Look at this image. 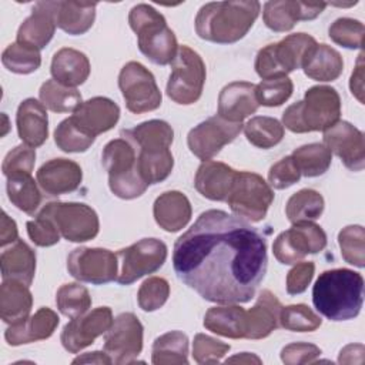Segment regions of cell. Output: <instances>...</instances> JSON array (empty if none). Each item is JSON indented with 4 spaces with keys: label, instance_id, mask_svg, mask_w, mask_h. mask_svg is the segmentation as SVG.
Listing matches in <instances>:
<instances>
[{
    "label": "cell",
    "instance_id": "6da1fadb",
    "mask_svg": "<svg viewBox=\"0 0 365 365\" xmlns=\"http://www.w3.org/2000/svg\"><path fill=\"white\" fill-rule=\"evenodd\" d=\"M173 267L205 301L245 304L267 274V241L240 217L207 210L175 241Z\"/></svg>",
    "mask_w": 365,
    "mask_h": 365
},
{
    "label": "cell",
    "instance_id": "7a4b0ae2",
    "mask_svg": "<svg viewBox=\"0 0 365 365\" xmlns=\"http://www.w3.org/2000/svg\"><path fill=\"white\" fill-rule=\"evenodd\" d=\"M312 302L329 321L354 319L364 302L362 275L348 268L324 271L314 284Z\"/></svg>",
    "mask_w": 365,
    "mask_h": 365
},
{
    "label": "cell",
    "instance_id": "3957f363",
    "mask_svg": "<svg viewBox=\"0 0 365 365\" xmlns=\"http://www.w3.org/2000/svg\"><path fill=\"white\" fill-rule=\"evenodd\" d=\"M259 11L261 3L257 0L211 1L198 10L195 33L217 44L237 43L251 30Z\"/></svg>",
    "mask_w": 365,
    "mask_h": 365
},
{
    "label": "cell",
    "instance_id": "277c9868",
    "mask_svg": "<svg viewBox=\"0 0 365 365\" xmlns=\"http://www.w3.org/2000/svg\"><path fill=\"white\" fill-rule=\"evenodd\" d=\"M341 117V98L329 86L309 87L304 100L291 104L282 114V124L292 133L325 131Z\"/></svg>",
    "mask_w": 365,
    "mask_h": 365
},
{
    "label": "cell",
    "instance_id": "5b68a950",
    "mask_svg": "<svg viewBox=\"0 0 365 365\" xmlns=\"http://www.w3.org/2000/svg\"><path fill=\"white\" fill-rule=\"evenodd\" d=\"M128 24L137 34L140 51L154 64H171L178 44L174 31L167 26L164 16L153 6L140 3L130 10Z\"/></svg>",
    "mask_w": 365,
    "mask_h": 365
},
{
    "label": "cell",
    "instance_id": "8992f818",
    "mask_svg": "<svg viewBox=\"0 0 365 365\" xmlns=\"http://www.w3.org/2000/svg\"><path fill=\"white\" fill-rule=\"evenodd\" d=\"M101 163L108 174V187L115 197L134 200L148 188L137 168V151L128 140L108 141L103 148Z\"/></svg>",
    "mask_w": 365,
    "mask_h": 365
},
{
    "label": "cell",
    "instance_id": "52a82bcc",
    "mask_svg": "<svg viewBox=\"0 0 365 365\" xmlns=\"http://www.w3.org/2000/svg\"><path fill=\"white\" fill-rule=\"evenodd\" d=\"M205 64L201 56L188 46H180L171 63L167 96L177 104L190 106L200 100L205 83Z\"/></svg>",
    "mask_w": 365,
    "mask_h": 365
},
{
    "label": "cell",
    "instance_id": "ba28073f",
    "mask_svg": "<svg viewBox=\"0 0 365 365\" xmlns=\"http://www.w3.org/2000/svg\"><path fill=\"white\" fill-rule=\"evenodd\" d=\"M274 201V191L265 180L250 171H238L227 202L240 218L259 222Z\"/></svg>",
    "mask_w": 365,
    "mask_h": 365
},
{
    "label": "cell",
    "instance_id": "9c48e42d",
    "mask_svg": "<svg viewBox=\"0 0 365 365\" xmlns=\"http://www.w3.org/2000/svg\"><path fill=\"white\" fill-rule=\"evenodd\" d=\"M57 227L60 235L70 242H86L97 237L100 221L97 212L84 202L53 201L40 210Z\"/></svg>",
    "mask_w": 365,
    "mask_h": 365
},
{
    "label": "cell",
    "instance_id": "30bf717a",
    "mask_svg": "<svg viewBox=\"0 0 365 365\" xmlns=\"http://www.w3.org/2000/svg\"><path fill=\"white\" fill-rule=\"evenodd\" d=\"M125 107L134 114L154 111L161 106L163 96L153 73L138 61H128L118 74Z\"/></svg>",
    "mask_w": 365,
    "mask_h": 365
},
{
    "label": "cell",
    "instance_id": "8fae6325",
    "mask_svg": "<svg viewBox=\"0 0 365 365\" xmlns=\"http://www.w3.org/2000/svg\"><path fill=\"white\" fill-rule=\"evenodd\" d=\"M120 272L117 282L130 285L144 275L158 271L167 259V245L158 238H143L117 252Z\"/></svg>",
    "mask_w": 365,
    "mask_h": 365
},
{
    "label": "cell",
    "instance_id": "7c38bea8",
    "mask_svg": "<svg viewBox=\"0 0 365 365\" xmlns=\"http://www.w3.org/2000/svg\"><path fill=\"white\" fill-rule=\"evenodd\" d=\"M327 247L325 231L312 221L295 222L292 227L281 232L274 244V257L285 265L297 264L308 254L321 252Z\"/></svg>",
    "mask_w": 365,
    "mask_h": 365
},
{
    "label": "cell",
    "instance_id": "4fadbf2b",
    "mask_svg": "<svg viewBox=\"0 0 365 365\" xmlns=\"http://www.w3.org/2000/svg\"><path fill=\"white\" fill-rule=\"evenodd\" d=\"M143 324L133 312L117 315L104 334V351L111 364H131L143 351Z\"/></svg>",
    "mask_w": 365,
    "mask_h": 365
},
{
    "label": "cell",
    "instance_id": "5bb4252c",
    "mask_svg": "<svg viewBox=\"0 0 365 365\" xmlns=\"http://www.w3.org/2000/svg\"><path fill=\"white\" fill-rule=\"evenodd\" d=\"M67 269L71 277L81 282L108 284L118 277L117 255L106 248L78 247L68 254Z\"/></svg>",
    "mask_w": 365,
    "mask_h": 365
},
{
    "label": "cell",
    "instance_id": "9a60e30c",
    "mask_svg": "<svg viewBox=\"0 0 365 365\" xmlns=\"http://www.w3.org/2000/svg\"><path fill=\"white\" fill-rule=\"evenodd\" d=\"M242 130V123H231L212 115L190 130L187 144L190 151L202 161L215 157L224 145L232 143Z\"/></svg>",
    "mask_w": 365,
    "mask_h": 365
},
{
    "label": "cell",
    "instance_id": "2e32d148",
    "mask_svg": "<svg viewBox=\"0 0 365 365\" xmlns=\"http://www.w3.org/2000/svg\"><path fill=\"white\" fill-rule=\"evenodd\" d=\"M114 318L111 308L98 307L88 314L71 318L64 325L60 341L70 354H77L94 342V339L108 331Z\"/></svg>",
    "mask_w": 365,
    "mask_h": 365
},
{
    "label": "cell",
    "instance_id": "e0dca14e",
    "mask_svg": "<svg viewBox=\"0 0 365 365\" xmlns=\"http://www.w3.org/2000/svg\"><path fill=\"white\" fill-rule=\"evenodd\" d=\"M324 145L334 153L351 171H362L365 167L364 133L349 121H336L324 131Z\"/></svg>",
    "mask_w": 365,
    "mask_h": 365
},
{
    "label": "cell",
    "instance_id": "ac0fdd59",
    "mask_svg": "<svg viewBox=\"0 0 365 365\" xmlns=\"http://www.w3.org/2000/svg\"><path fill=\"white\" fill-rule=\"evenodd\" d=\"M327 3H308L295 0H274L264 4L262 20L265 26L277 33L289 31L299 20H314Z\"/></svg>",
    "mask_w": 365,
    "mask_h": 365
},
{
    "label": "cell",
    "instance_id": "d6986e66",
    "mask_svg": "<svg viewBox=\"0 0 365 365\" xmlns=\"http://www.w3.org/2000/svg\"><path fill=\"white\" fill-rule=\"evenodd\" d=\"M73 123L87 133L88 135L97 137L111 130L120 118V107L107 97H93L83 101L70 117Z\"/></svg>",
    "mask_w": 365,
    "mask_h": 365
},
{
    "label": "cell",
    "instance_id": "ffe728a7",
    "mask_svg": "<svg viewBox=\"0 0 365 365\" xmlns=\"http://www.w3.org/2000/svg\"><path fill=\"white\" fill-rule=\"evenodd\" d=\"M40 188L51 197L76 191L83 180L81 167L67 158H53L46 161L36 174Z\"/></svg>",
    "mask_w": 365,
    "mask_h": 365
},
{
    "label": "cell",
    "instance_id": "44dd1931",
    "mask_svg": "<svg viewBox=\"0 0 365 365\" xmlns=\"http://www.w3.org/2000/svg\"><path fill=\"white\" fill-rule=\"evenodd\" d=\"M259 104L255 94V84L248 81H232L218 96V115L231 123H242L254 114Z\"/></svg>",
    "mask_w": 365,
    "mask_h": 365
},
{
    "label": "cell",
    "instance_id": "7402d4cb",
    "mask_svg": "<svg viewBox=\"0 0 365 365\" xmlns=\"http://www.w3.org/2000/svg\"><path fill=\"white\" fill-rule=\"evenodd\" d=\"M56 4L57 1H37L31 14L19 27L17 41L38 50L44 48L51 41L57 27Z\"/></svg>",
    "mask_w": 365,
    "mask_h": 365
},
{
    "label": "cell",
    "instance_id": "603a6c76",
    "mask_svg": "<svg viewBox=\"0 0 365 365\" xmlns=\"http://www.w3.org/2000/svg\"><path fill=\"white\" fill-rule=\"evenodd\" d=\"M58 322L60 318L53 309L41 307L31 317H27L20 322L11 324L6 329L4 338L11 346L43 341L54 334Z\"/></svg>",
    "mask_w": 365,
    "mask_h": 365
},
{
    "label": "cell",
    "instance_id": "cb8c5ba5",
    "mask_svg": "<svg viewBox=\"0 0 365 365\" xmlns=\"http://www.w3.org/2000/svg\"><path fill=\"white\" fill-rule=\"evenodd\" d=\"M237 173L238 171L221 161H202L195 173V190L211 201H227Z\"/></svg>",
    "mask_w": 365,
    "mask_h": 365
},
{
    "label": "cell",
    "instance_id": "d4e9b609",
    "mask_svg": "<svg viewBox=\"0 0 365 365\" xmlns=\"http://www.w3.org/2000/svg\"><path fill=\"white\" fill-rule=\"evenodd\" d=\"M17 133L23 144L40 147L48 137V117L43 103L36 98H26L20 103L16 114Z\"/></svg>",
    "mask_w": 365,
    "mask_h": 365
},
{
    "label": "cell",
    "instance_id": "484cf974",
    "mask_svg": "<svg viewBox=\"0 0 365 365\" xmlns=\"http://www.w3.org/2000/svg\"><path fill=\"white\" fill-rule=\"evenodd\" d=\"M281 308L279 299L269 289H262L254 307L247 311L245 339H262L271 335L279 327Z\"/></svg>",
    "mask_w": 365,
    "mask_h": 365
},
{
    "label": "cell",
    "instance_id": "4316f807",
    "mask_svg": "<svg viewBox=\"0 0 365 365\" xmlns=\"http://www.w3.org/2000/svg\"><path fill=\"white\" fill-rule=\"evenodd\" d=\"M192 208L190 200L181 191H165L160 194L153 205L155 222L168 232L182 230L191 220Z\"/></svg>",
    "mask_w": 365,
    "mask_h": 365
},
{
    "label": "cell",
    "instance_id": "83f0119b",
    "mask_svg": "<svg viewBox=\"0 0 365 365\" xmlns=\"http://www.w3.org/2000/svg\"><path fill=\"white\" fill-rule=\"evenodd\" d=\"M90 70L88 57L71 47H63L56 51L50 66L53 80L71 88L83 84L88 78Z\"/></svg>",
    "mask_w": 365,
    "mask_h": 365
},
{
    "label": "cell",
    "instance_id": "f1b7e54d",
    "mask_svg": "<svg viewBox=\"0 0 365 365\" xmlns=\"http://www.w3.org/2000/svg\"><path fill=\"white\" fill-rule=\"evenodd\" d=\"M204 327L217 335L231 339L245 338L247 311L235 304L212 307L205 312Z\"/></svg>",
    "mask_w": 365,
    "mask_h": 365
},
{
    "label": "cell",
    "instance_id": "f546056e",
    "mask_svg": "<svg viewBox=\"0 0 365 365\" xmlns=\"http://www.w3.org/2000/svg\"><path fill=\"white\" fill-rule=\"evenodd\" d=\"M301 68L311 80L334 81L342 74L344 60L331 46L317 43L307 53Z\"/></svg>",
    "mask_w": 365,
    "mask_h": 365
},
{
    "label": "cell",
    "instance_id": "4dcf8cb0",
    "mask_svg": "<svg viewBox=\"0 0 365 365\" xmlns=\"http://www.w3.org/2000/svg\"><path fill=\"white\" fill-rule=\"evenodd\" d=\"M0 264L3 279H16L31 285L36 274V254L23 240L19 238L1 252Z\"/></svg>",
    "mask_w": 365,
    "mask_h": 365
},
{
    "label": "cell",
    "instance_id": "1f68e13d",
    "mask_svg": "<svg viewBox=\"0 0 365 365\" xmlns=\"http://www.w3.org/2000/svg\"><path fill=\"white\" fill-rule=\"evenodd\" d=\"M33 307L29 285L16 279H3L0 287V317L11 325L26 319Z\"/></svg>",
    "mask_w": 365,
    "mask_h": 365
},
{
    "label": "cell",
    "instance_id": "d6a6232c",
    "mask_svg": "<svg viewBox=\"0 0 365 365\" xmlns=\"http://www.w3.org/2000/svg\"><path fill=\"white\" fill-rule=\"evenodd\" d=\"M135 150H165L174 140L173 127L163 120H148L130 130L121 131Z\"/></svg>",
    "mask_w": 365,
    "mask_h": 365
},
{
    "label": "cell",
    "instance_id": "836d02e7",
    "mask_svg": "<svg viewBox=\"0 0 365 365\" xmlns=\"http://www.w3.org/2000/svg\"><path fill=\"white\" fill-rule=\"evenodd\" d=\"M97 3L90 1H57L56 24L71 36L87 33L96 19Z\"/></svg>",
    "mask_w": 365,
    "mask_h": 365
},
{
    "label": "cell",
    "instance_id": "e575fe53",
    "mask_svg": "<svg viewBox=\"0 0 365 365\" xmlns=\"http://www.w3.org/2000/svg\"><path fill=\"white\" fill-rule=\"evenodd\" d=\"M317 44L315 38L307 33H294L278 43H272V54L284 76L301 68L307 53Z\"/></svg>",
    "mask_w": 365,
    "mask_h": 365
},
{
    "label": "cell",
    "instance_id": "d590c367",
    "mask_svg": "<svg viewBox=\"0 0 365 365\" xmlns=\"http://www.w3.org/2000/svg\"><path fill=\"white\" fill-rule=\"evenodd\" d=\"M154 365H187L188 338L181 331H170L155 338L151 349Z\"/></svg>",
    "mask_w": 365,
    "mask_h": 365
},
{
    "label": "cell",
    "instance_id": "8d00e7d4",
    "mask_svg": "<svg viewBox=\"0 0 365 365\" xmlns=\"http://www.w3.org/2000/svg\"><path fill=\"white\" fill-rule=\"evenodd\" d=\"M7 178V195L20 211L33 215L41 202L40 190L30 173L11 174Z\"/></svg>",
    "mask_w": 365,
    "mask_h": 365
},
{
    "label": "cell",
    "instance_id": "74e56055",
    "mask_svg": "<svg viewBox=\"0 0 365 365\" xmlns=\"http://www.w3.org/2000/svg\"><path fill=\"white\" fill-rule=\"evenodd\" d=\"M135 151L138 173L148 185L158 184L171 174L174 167V157L170 148Z\"/></svg>",
    "mask_w": 365,
    "mask_h": 365
},
{
    "label": "cell",
    "instance_id": "f35d334b",
    "mask_svg": "<svg viewBox=\"0 0 365 365\" xmlns=\"http://www.w3.org/2000/svg\"><path fill=\"white\" fill-rule=\"evenodd\" d=\"M324 197L311 188H302L292 194L285 205L287 218L295 224L302 221H314L324 212Z\"/></svg>",
    "mask_w": 365,
    "mask_h": 365
},
{
    "label": "cell",
    "instance_id": "ab89813d",
    "mask_svg": "<svg viewBox=\"0 0 365 365\" xmlns=\"http://www.w3.org/2000/svg\"><path fill=\"white\" fill-rule=\"evenodd\" d=\"M292 158L305 177H319L325 174L332 161V153L322 143L301 145L292 151Z\"/></svg>",
    "mask_w": 365,
    "mask_h": 365
},
{
    "label": "cell",
    "instance_id": "60d3db41",
    "mask_svg": "<svg viewBox=\"0 0 365 365\" xmlns=\"http://www.w3.org/2000/svg\"><path fill=\"white\" fill-rule=\"evenodd\" d=\"M40 101L53 113L74 111L81 103V94L77 88L66 87L56 80H47L38 90Z\"/></svg>",
    "mask_w": 365,
    "mask_h": 365
},
{
    "label": "cell",
    "instance_id": "b9f144b4",
    "mask_svg": "<svg viewBox=\"0 0 365 365\" xmlns=\"http://www.w3.org/2000/svg\"><path fill=\"white\" fill-rule=\"evenodd\" d=\"M284 125L274 117L257 115L244 125L247 140L258 148H271L284 138Z\"/></svg>",
    "mask_w": 365,
    "mask_h": 365
},
{
    "label": "cell",
    "instance_id": "7bdbcfd3",
    "mask_svg": "<svg viewBox=\"0 0 365 365\" xmlns=\"http://www.w3.org/2000/svg\"><path fill=\"white\" fill-rule=\"evenodd\" d=\"M3 66L16 74H30L41 66L40 50L26 43H11L1 54Z\"/></svg>",
    "mask_w": 365,
    "mask_h": 365
},
{
    "label": "cell",
    "instance_id": "ee69618b",
    "mask_svg": "<svg viewBox=\"0 0 365 365\" xmlns=\"http://www.w3.org/2000/svg\"><path fill=\"white\" fill-rule=\"evenodd\" d=\"M56 304L58 311L67 318H76L86 314L91 307V297L88 289L78 284H64L57 289Z\"/></svg>",
    "mask_w": 365,
    "mask_h": 365
},
{
    "label": "cell",
    "instance_id": "f6af8a7d",
    "mask_svg": "<svg viewBox=\"0 0 365 365\" xmlns=\"http://www.w3.org/2000/svg\"><path fill=\"white\" fill-rule=\"evenodd\" d=\"M322 319L305 304H294L281 308L279 327L294 332H312L318 329Z\"/></svg>",
    "mask_w": 365,
    "mask_h": 365
},
{
    "label": "cell",
    "instance_id": "bcb514c9",
    "mask_svg": "<svg viewBox=\"0 0 365 365\" xmlns=\"http://www.w3.org/2000/svg\"><path fill=\"white\" fill-rule=\"evenodd\" d=\"M96 137L80 130L68 117L54 130V143L64 153H84L94 143Z\"/></svg>",
    "mask_w": 365,
    "mask_h": 365
},
{
    "label": "cell",
    "instance_id": "7dc6e473",
    "mask_svg": "<svg viewBox=\"0 0 365 365\" xmlns=\"http://www.w3.org/2000/svg\"><path fill=\"white\" fill-rule=\"evenodd\" d=\"M365 231L362 225H346L338 234V244L341 248L342 258L358 268L365 265V251H364Z\"/></svg>",
    "mask_w": 365,
    "mask_h": 365
},
{
    "label": "cell",
    "instance_id": "c3c4849f",
    "mask_svg": "<svg viewBox=\"0 0 365 365\" xmlns=\"http://www.w3.org/2000/svg\"><path fill=\"white\" fill-rule=\"evenodd\" d=\"M364 33V24L351 17H339L328 29V36L335 44L351 50L362 48Z\"/></svg>",
    "mask_w": 365,
    "mask_h": 365
},
{
    "label": "cell",
    "instance_id": "681fc988",
    "mask_svg": "<svg viewBox=\"0 0 365 365\" xmlns=\"http://www.w3.org/2000/svg\"><path fill=\"white\" fill-rule=\"evenodd\" d=\"M170 297V284L165 278L150 277L147 278L138 289L137 302L138 307L145 312H153L160 309Z\"/></svg>",
    "mask_w": 365,
    "mask_h": 365
},
{
    "label": "cell",
    "instance_id": "f907efd6",
    "mask_svg": "<svg viewBox=\"0 0 365 365\" xmlns=\"http://www.w3.org/2000/svg\"><path fill=\"white\" fill-rule=\"evenodd\" d=\"M294 84L288 77L262 80L255 86V94L259 106L278 107L284 104L292 94Z\"/></svg>",
    "mask_w": 365,
    "mask_h": 365
},
{
    "label": "cell",
    "instance_id": "816d5d0a",
    "mask_svg": "<svg viewBox=\"0 0 365 365\" xmlns=\"http://www.w3.org/2000/svg\"><path fill=\"white\" fill-rule=\"evenodd\" d=\"M230 345L205 334H197L192 342V358L197 364H218Z\"/></svg>",
    "mask_w": 365,
    "mask_h": 365
},
{
    "label": "cell",
    "instance_id": "f5cc1de1",
    "mask_svg": "<svg viewBox=\"0 0 365 365\" xmlns=\"http://www.w3.org/2000/svg\"><path fill=\"white\" fill-rule=\"evenodd\" d=\"M27 234L30 240L38 247H51L60 241V232L56 224L40 211L37 212L36 218L27 221Z\"/></svg>",
    "mask_w": 365,
    "mask_h": 365
},
{
    "label": "cell",
    "instance_id": "db71d44e",
    "mask_svg": "<svg viewBox=\"0 0 365 365\" xmlns=\"http://www.w3.org/2000/svg\"><path fill=\"white\" fill-rule=\"evenodd\" d=\"M301 178V171L297 167L292 155L281 158L278 163L271 165L268 171V184L275 190H285Z\"/></svg>",
    "mask_w": 365,
    "mask_h": 365
},
{
    "label": "cell",
    "instance_id": "11a10c76",
    "mask_svg": "<svg viewBox=\"0 0 365 365\" xmlns=\"http://www.w3.org/2000/svg\"><path fill=\"white\" fill-rule=\"evenodd\" d=\"M36 163V151L33 147H29L26 144H20L14 147L11 151L7 153V155L3 160L1 171L6 177L17 173H30L34 168Z\"/></svg>",
    "mask_w": 365,
    "mask_h": 365
},
{
    "label": "cell",
    "instance_id": "9f6ffc18",
    "mask_svg": "<svg viewBox=\"0 0 365 365\" xmlns=\"http://www.w3.org/2000/svg\"><path fill=\"white\" fill-rule=\"evenodd\" d=\"M321 354V349L314 344L292 342L281 349V361L285 365L312 364Z\"/></svg>",
    "mask_w": 365,
    "mask_h": 365
},
{
    "label": "cell",
    "instance_id": "6f0895ef",
    "mask_svg": "<svg viewBox=\"0 0 365 365\" xmlns=\"http://www.w3.org/2000/svg\"><path fill=\"white\" fill-rule=\"evenodd\" d=\"M315 272V264L312 261H302L295 264L287 275V292L289 295L302 294L311 284Z\"/></svg>",
    "mask_w": 365,
    "mask_h": 365
},
{
    "label": "cell",
    "instance_id": "680465c9",
    "mask_svg": "<svg viewBox=\"0 0 365 365\" xmlns=\"http://www.w3.org/2000/svg\"><path fill=\"white\" fill-rule=\"evenodd\" d=\"M349 88L352 96L356 97L359 103H364V53L358 56L356 66L351 74Z\"/></svg>",
    "mask_w": 365,
    "mask_h": 365
},
{
    "label": "cell",
    "instance_id": "91938a15",
    "mask_svg": "<svg viewBox=\"0 0 365 365\" xmlns=\"http://www.w3.org/2000/svg\"><path fill=\"white\" fill-rule=\"evenodd\" d=\"M19 240L16 221L11 220L4 211L1 214V228H0V245L6 247Z\"/></svg>",
    "mask_w": 365,
    "mask_h": 365
},
{
    "label": "cell",
    "instance_id": "94428289",
    "mask_svg": "<svg viewBox=\"0 0 365 365\" xmlns=\"http://www.w3.org/2000/svg\"><path fill=\"white\" fill-rule=\"evenodd\" d=\"M365 348L362 344H349L339 351V364H362Z\"/></svg>",
    "mask_w": 365,
    "mask_h": 365
},
{
    "label": "cell",
    "instance_id": "6125c7cd",
    "mask_svg": "<svg viewBox=\"0 0 365 365\" xmlns=\"http://www.w3.org/2000/svg\"><path fill=\"white\" fill-rule=\"evenodd\" d=\"M73 364H111L108 355L106 354V351H94V352H87L83 354L81 356H77L76 359H73Z\"/></svg>",
    "mask_w": 365,
    "mask_h": 365
},
{
    "label": "cell",
    "instance_id": "be15d7a7",
    "mask_svg": "<svg viewBox=\"0 0 365 365\" xmlns=\"http://www.w3.org/2000/svg\"><path fill=\"white\" fill-rule=\"evenodd\" d=\"M232 362H238V364H261L262 361L255 354L241 352L238 355H234V356L225 359V364H232Z\"/></svg>",
    "mask_w": 365,
    "mask_h": 365
}]
</instances>
